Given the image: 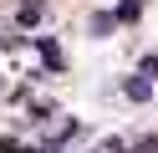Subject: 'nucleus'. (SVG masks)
Segmentation results:
<instances>
[{
	"mask_svg": "<svg viewBox=\"0 0 158 153\" xmlns=\"http://www.w3.org/2000/svg\"><path fill=\"white\" fill-rule=\"evenodd\" d=\"M138 153H158V138H148V143H143V148H138Z\"/></svg>",
	"mask_w": 158,
	"mask_h": 153,
	"instance_id": "nucleus-1",
	"label": "nucleus"
}]
</instances>
